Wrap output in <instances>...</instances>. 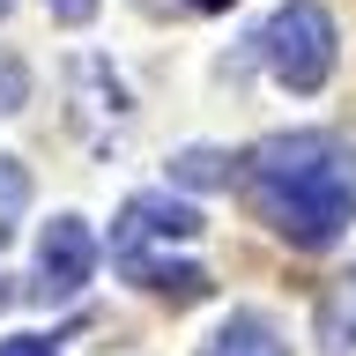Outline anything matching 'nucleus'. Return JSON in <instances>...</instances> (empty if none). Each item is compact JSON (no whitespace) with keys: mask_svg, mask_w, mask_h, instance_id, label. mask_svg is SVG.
<instances>
[{"mask_svg":"<svg viewBox=\"0 0 356 356\" xmlns=\"http://www.w3.org/2000/svg\"><path fill=\"white\" fill-rule=\"evenodd\" d=\"M22 200H30V178H22V163H15V156H0V245H8V230H15Z\"/></svg>","mask_w":356,"mask_h":356,"instance_id":"6e6552de","label":"nucleus"},{"mask_svg":"<svg viewBox=\"0 0 356 356\" xmlns=\"http://www.w3.org/2000/svg\"><path fill=\"white\" fill-rule=\"evenodd\" d=\"M193 8H208V15H216V8H230V0H193Z\"/></svg>","mask_w":356,"mask_h":356,"instance_id":"ddd939ff","label":"nucleus"},{"mask_svg":"<svg viewBox=\"0 0 356 356\" xmlns=\"http://www.w3.org/2000/svg\"><path fill=\"white\" fill-rule=\"evenodd\" d=\"M200 356H289V349H282V334L267 327L260 312H230V327H222Z\"/></svg>","mask_w":356,"mask_h":356,"instance_id":"423d86ee","label":"nucleus"},{"mask_svg":"<svg viewBox=\"0 0 356 356\" xmlns=\"http://www.w3.org/2000/svg\"><path fill=\"white\" fill-rule=\"evenodd\" d=\"M252 216L297 252H327L356 216V141L327 127L267 134L260 149L238 163Z\"/></svg>","mask_w":356,"mask_h":356,"instance_id":"f257e3e1","label":"nucleus"},{"mask_svg":"<svg viewBox=\"0 0 356 356\" xmlns=\"http://www.w3.org/2000/svg\"><path fill=\"white\" fill-rule=\"evenodd\" d=\"M171 178H186V186H222L230 178V156H216V149H186L171 163Z\"/></svg>","mask_w":356,"mask_h":356,"instance_id":"1a4fd4ad","label":"nucleus"},{"mask_svg":"<svg viewBox=\"0 0 356 356\" xmlns=\"http://www.w3.org/2000/svg\"><path fill=\"white\" fill-rule=\"evenodd\" d=\"M0 15H8V0H0Z\"/></svg>","mask_w":356,"mask_h":356,"instance_id":"4468645a","label":"nucleus"},{"mask_svg":"<svg viewBox=\"0 0 356 356\" xmlns=\"http://www.w3.org/2000/svg\"><path fill=\"white\" fill-rule=\"evenodd\" d=\"M97 275V238L82 216H52L38 238V297H74Z\"/></svg>","mask_w":356,"mask_h":356,"instance_id":"20e7f679","label":"nucleus"},{"mask_svg":"<svg viewBox=\"0 0 356 356\" xmlns=\"http://www.w3.org/2000/svg\"><path fill=\"white\" fill-rule=\"evenodd\" d=\"M22 104H30V74H22V60L0 52V111H22Z\"/></svg>","mask_w":356,"mask_h":356,"instance_id":"9d476101","label":"nucleus"},{"mask_svg":"<svg viewBox=\"0 0 356 356\" xmlns=\"http://www.w3.org/2000/svg\"><path fill=\"white\" fill-rule=\"evenodd\" d=\"M44 8H52L60 22H89V15H97V0H44Z\"/></svg>","mask_w":356,"mask_h":356,"instance_id":"f8f14e48","label":"nucleus"},{"mask_svg":"<svg viewBox=\"0 0 356 356\" xmlns=\"http://www.w3.org/2000/svg\"><path fill=\"white\" fill-rule=\"evenodd\" d=\"M171 238H200V208L171 193H134L111 222V260H141L149 245H171Z\"/></svg>","mask_w":356,"mask_h":356,"instance_id":"7ed1b4c3","label":"nucleus"},{"mask_svg":"<svg viewBox=\"0 0 356 356\" xmlns=\"http://www.w3.org/2000/svg\"><path fill=\"white\" fill-rule=\"evenodd\" d=\"M319 341H327L334 356L356 349V267L341 282H327V297H319Z\"/></svg>","mask_w":356,"mask_h":356,"instance_id":"0eeeda50","label":"nucleus"},{"mask_svg":"<svg viewBox=\"0 0 356 356\" xmlns=\"http://www.w3.org/2000/svg\"><path fill=\"white\" fill-rule=\"evenodd\" d=\"M0 356H60V349H52L44 334H8V341H0Z\"/></svg>","mask_w":356,"mask_h":356,"instance_id":"9b49d317","label":"nucleus"},{"mask_svg":"<svg viewBox=\"0 0 356 356\" xmlns=\"http://www.w3.org/2000/svg\"><path fill=\"white\" fill-rule=\"evenodd\" d=\"M334 52H341V38H334V15L319 8V0H282V8L260 22V60H267V74H275L282 89H297V97L327 89Z\"/></svg>","mask_w":356,"mask_h":356,"instance_id":"f03ea898","label":"nucleus"},{"mask_svg":"<svg viewBox=\"0 0 356 356\" xmlns=\"http://www.w3.org/2000/svg\"><path fill=\"white\" fill-rule=\"evenodd\" d=\"M127 267V282H141L149 297H171V305H200L208 297V275H200L193 260H156V252H141V260H119Z\"/></svg>","mask_w":356,"mask_h":356,"instance_id":"39448f33","label":"nucleus"}]
</instances>
